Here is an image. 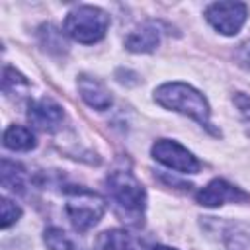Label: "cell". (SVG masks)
Here are the masks:
<instances>
[{"mask_svg":"<svg viewBox=\"0 0 250 250\" xmlns=\"http://www.w3.org/2000/svg\"><path fill=\"white\" fill-rule=\"evenodd\" d=\"M248 16L246 4L242 2H215L207 6L205 18L207 21L223 35H234L240 31Z\"/></svg>","mask_w":250,"mask_h":250,"instance_id":"cell-6","label":"cell"},{"mask_svg":"<svg viewBox=\"0 0 250 250\" xmlns=\"http://www.w3.org/2000/svg\"><path fill=\"white\" fill-rule=\"evenodd\" d=\"M152 250H176V248H170V246H154Z\"/></svg>","mask_w":250,"mask_h":250,"instance_id":"cell-19","label":"cell"},{"mask_svg":"<svg viewBox=\"0 0 250 250\" xmlns=\"http://www.w3.org/2000/svg\"><path fill=\"white\" fill-rule=\"evenodd\" d=\"M105 184L109 197L113 199L115 209L123 217V221L139 225V219L143 217L146 205V193L141 182L129 170H113L107 176Z\"/></svg>","mask_w":250,"mask_h":250,"instance_id":"cell-2","label":"cell"},{"mask_svg":"<svg viewBox=\"0 0 250 250\" xmlns=\"http://www.w3.org/2000/svg\"><path fill=\"white\" fill-rule=\"evenodd\" d=\"M43 240L49 246V250H80L76 246V242L62 229H57V227L47 229L43 234Z\"/></svg>","mask_w":250,"mask_h":250,"instance_id":"cell-15","label":"cell"},{"mask_svg":"<svg viewBox=\"0 0 250 250\" xmlns=\"http://www.w3.org/2000/svg\"><path fill=\"white\" fill-rule=\"evenodd\" d=\"M78 92H80L82 100L98 111H104L111 105V96L98 78H92L88 74H80L78 76Z\"/></svg>","mask_w":250,"mask_h":250,"instance_id":"cell-9","label":"cell"},{"mask_svg":"<svg viewBox=\"0 0 250 250\" xmlns=\"http://www.w3.org/2000/svg\"><path fill=\"white\" fill-rule=\"evenodd\" d=\"M109 27V16L96 6H78L68 12L64 20V31L78 43H98Z\"/></svg>","mask_w":250,"mask_h":250,"instance_id":"cell-4","label":"cell"},{"mask_svg":"<svg viewBox=\"0 0 250 250\" xmlns=\"http://www.w3.org/2000/svg\"><path fill=\"white\" fill-rule=\"evenodd\" d=\"M62 191L66 195L64 211L74 230L86 232L104 217L105 201L96 191H90L82 186H66Z\"/></svg>","mask_w":250,"mask_h":250,"instance_id":"cell-3","label":"cell"},{"mask_svg":"<svg viewBox=\"0 0 250 250\" xmlns=\"http://www.w3.org/2000/svg\"><path fill=\"white\" fill-rule=\"evenodd\" d=\"M154 100L162 107L174 109L178 113H184V115L195 119L199 125H203L209 131H213L211 129V121H209V115H211L209 104L203 98V94H199L189 84H184V82H168V84H162L160 88H156Z\"/></svg>","mask_w":250,"mask_h":250,"instance_id":"cell-1","label":"cell"},{"mask_svg":"<svg viewBox=\"0 0 250 250\" xmlns=\"http://www.w3.org/2000/svg\"><path fill=\"white\" fill-rule=\"evenodd\" d=\"M246 197H248V195H246L242 189L230 186V184L225 182V180H213V182H209V184H207L205 188H201V189L197 191V195H195L197 203H201L203 207H217V205H223V203H227V201L236 203V201H244Z\"/></svg>","mask_w":250,"mask_h":250,"instance_id":"cell-8","label":"cell"},{"mask_svg":"<svg viewBox=\"0 0 250 250\" xmlns=\"http://www.w3.org/2000/svg\"><path fill=\"white\" fill-rule=\"evenodd\" d=\"M160 43V31L152 21L143 23L135 31H131L125 39V47L131 53H150Z\"/></svg>","mask_w":250,"mask_h":250,"instance_id":"cell-10","label":"cell"},{"mask_svg":"<svg viewBox=\"0 0 250 250\" xmlns=\"http://www.w3.org/2000/svg\"><path fill=\"white\" fill-rule=\"evenodd\" d=\"M225 244L229 250H250V225L232 223L225 230Z\"/></svg>","mask_w":250,"mask_h":250,"instance_id":"cell-13","label":"cell"},{"mask_svg":"<svg viewBox=\"0 0 250 250\" xmlns=\"http://www.w3.org/2000/svg\"><path fill=\"white\" fill-rule=\"evenodd\" d=\"M20 215H21V209L16 203H12L10 199L2 197V229H8L12 223H16L20 219Z\"/></svg>","mask_w":250,"mask_h":250,"instance_id":"cell-16","label":"cell"},{"mask_svg":"<svg viewBox=\"0 0 250 250\" xmlns=\"http://www.w3.org/2000/svg\"><path fill=\"white\" fill-rule=\"evenodd\" d=\"M4 146L10 148V150L25 152V150H31L35 146V137H33V133L27 127L10 125L4 131Z\"/></svg>","mask_w":250,"mask_h":250,"instance_id":"cell-11","label":"cell"},{"mask_svg":"<svg viewBox=\"0 0 250 250\" xmlns=\"http://www.w3.org/2000/svg\"><path fill=\"white\" fill-rule=\"evenodd\" d=\"M96 250H137V246H135V240L125 230L113 229L100 234Z\"/></svg>","mask_w":250,"mask_h":250,"instance_id":"cell-12","label":"cell"},{"mask_svg":"<svg viewBox=\"0 0 250 250\" xmlns=\"http://www.w3.org/2000/svg\"><path fill=\"white\" fill-rule=\"evenodd\" d=\"M2 188L10 189V191H18L21 193L25 188V172L20 164L10 162V160H2Z\"/></svg>","mask_w":250,"mask_h":250,"instance_id":"cell-14","label":"cell"},{"mask_svg":"<svg viewBox=\"0 0 250 250\" xmlns=\"http://www.w3.org/2000/svg\"><path fill=\"white\" fill-rule=\"evenodd\" d=\"M27 119L33 127L41 129V131H57L64 119V113H62V107L49 100V98H41V100H35L29 104V109H27Z\"/></svg>","mask_w":250,"mask_h":250,"instance_id":"cell-7","label":"cell"},{"mask_svg":"<svg viewBox=\"0 0 250 250\" xmlns=\"http://www.w3.org/2000/svg\"><path fill=\"white\" fill-rule=\"evenodd\" d=\"M234 104H236L238 111L242 113L244 121L250 125V98H248V96H244V94H236V98H234Z\"/></svg>","mask_w":250,"mask_h":250,"instance_id":"cell-18","label":"cell"},{"mask_svg":"<svg viewBox=\"0 0 250 250\" xmlns=\"http://www.w3.org/2000/svg\"><path fill=\"white\" fill-rule=\"evenodd\" d=\"M150 152L160 164H164L176 172H182V174H195L201 168L199 160L188 148H184L180 143L170 141V139H158L152 145Z\"/></svg>","mask_w":250,"mask_h":250,"instance_id":"cell-5","label":"cell"},{"mask_svg":"<svg viewBox=\"0 0 250 250\" xmlns=\"http://www.w3.org/2000/svg\"><path fill=\"white\" fill-rule=\"evenodd\" d=\"M12 86H14V90L18 86H27V80L18 70H14L12 66H6L4 68V78H2V88H4V92H10Z\"/></svg>","mask_w":250,"mask_h":250,"instance_id":"cell-17","label":"cell"}]
</instances>
